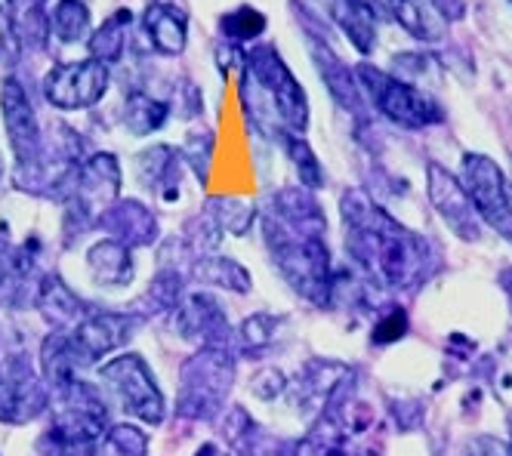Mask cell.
I'll use <instances>...</instances> for the list:
<instances>
[{
	"label": "cell",
	"instance_id": "obj_30",
	"mask_svg": "<svg viewBox=\"0 0 512 456\" xmlns=\"http://www.w3.org/2000/svg\"><path fill=\"white\" fill-rule=\"evenodd\" d=\"M281 148L287 151V158H290V164H294L303 188H309V192H318V188L324 185V170H321V161L312 151V145L303 136L290 133V136L281 139Z\"/></svg>",
	"mask_w": 512,
	"mask_h": 456
},
{
	"label": "cell",
	"instance_id": "obj_2",
	"mask_svg": "<svg viewBox=\"0 0 512 456\" xmlns=\"http://www.w3.org/2000/svg\"><path fill=\"white\" fill-rule=\"evenodd\" d=\"M346 253L374 284L386 290H414L432 272V247L386 213L358 188H349L340 201Z\"/></svg>",
	"mask_w": 512,
	"mask_h": 456
},
{
	"label": "cell",
	"instance_id": "obj_9",
	"mask_svg": "<svg viewBox=\"0 0 512 456\" xmlns=\"http://www.w3.org/2000/svg\"><path fill=\"white\" fill-rule=\"evenodd\" d=\"M460 185L466 198L472 201L475 213H479V219L512 241V192L506 185L503 170L488 155L469 151V155H463Z\"/></svg>",
	"mask_w": 512,
	"mask_h": 456
},
{
	"label": "cell",
	"instance_id": "obj_33",
	"mask_svg": "<svg viewBox=\"0 0 512 456\" xmlns=\"http://www.w3.org/2000/svg\"><path fill=\"white\" fill-rule=\"evenodd\" d=\"M466 456H512V444L497 441L491 435H479V438L469 444Z\"/></svg>",
	"mask_w": 512,
	"mask_h": 456
},
{
	"label": "cell",
	"instance_id": "obj_5",
	"mask_svg": "<svg viewBox=\"0 0 512 456\" xmlns=\"http://www.w3.org/2000/svg\"><path fill=\"white\" fill-rule=\"evenodd\" d=\"M355 78L361 84V93H368L374 108L386 121L405 130H426L445 121V111L429 93L414 87L411 81H401L395 74L374 68V65H358Z\"/></svg>",
	"mask_w": 512,
	"mask_h": 456
},
{
	"label": "cell",
	"instance_id": "obj_31",
	"mask_svg": "<svg viewBox=\"0 0 512 456\" xmlns=\"http://www.w3.org/2000/svg\"><path fill=\"white\" fill-rule=\"evenodd\" d=\"M219 31H223L226 44L238 47V44H253L256 37L266 31V16L253 7H238L235 13H226L219 19Z\"/></svg>",
	"mask_w": 512,
	"mask_h": 456
},
{
	"label": "cell",
	"instance_id": "obj_1",
	"mask_svg": "<svg viewBox=\"0 0 512 456\" xmlns=\"http://www.w3.org/2000/svg\"><path fill=\"white\" fill-rule=\"evenodd\" d=\"M263 235L278 275L297 296L331 309L337 278L327 250V222L309 188H284L263 213Z\"/></svg>",
	"mask_w": 512,
	"mask_h": 456
},
{
	"label": "cell",
	"instance_id": "obj_27",
	"mask_svg": "<svg viewBox=\"0 0 512 456\" xmlns=\"http://www.w3.org/2000/svg\"><path fill=\"white\" fill-rule=\"evenodd\" d=\"M149 435L139 423H115L108 426L93 444V456H149Z\"/></svg>",
	"mask_w": 512,
	"mask_h": 456
},
{
	"label": "cell",
	"instance_id": "obj_22",
	"mask_svg": "<svg viewBox=\"0 0 512 456\" xmlns=\"http://www.w3.org/2000/svg\"><path fill=\"white\" fill-rule=\"evenodd\" d=\"M7 28L13 41H19L25 50H44L50 41V19L41 0H7L4 7Z\"/></svg>",
	"mask_w": 512,
	"mask_h": 456
},
{
	"label": "cell",
	"instance_id": "obj_11",
	"mask_svg": "<svg viewBox=\"0 0 512 456\" xmlns=\"http://www.w3.org/2000/svg\"><path fill=\"white\" fill-rule=\"evenodd\" d=\"M0 121H4L7 142L19 173H28L41 161L44 136H41L38 114H34V105L28 99V90L22 87L19 78H4V84H0Z\"/></svg>",
	"mask_w": 512,
	"mask_h": 456
},
{
	"label": "cell",
	"instance_id": "obj_7",
	"mask_svg": "<svg viewBox=\"0 0 512 456\" xmlns=\"http://www.w3.org/2000/svg\"><path fill=\"white\" fill-rule=\"evenodd\" d=\"M50 410V389L25 355H0V423L28 426Z\"/></svg>",
	"mask_w": 512,
	"mask_h": 456
},
{
	"label": "cell",
	"instance_id": "obj_14",
	"mask_svg": "<svg viewBox=\"0 0 512 456\" xmlns=\"http://www.w3.org/2000/svg\"><path fill=\"white\" fill-rule=\"evenodd\" d=\"M300 7L306 16L315 19H331L349 41L352 47L368 56L377 47V16L368 0H300Z\"/></svg>",
	"mask_w": 512,
	"mask_h": 456
},
{
	"label": "cell",
	"instance_id": "obj_6",
	"mask_svg": "<svg viewBox=\"0 0 512 456\" xmlns=\"http://www.w3.org/2000/svg\"><path fill=\"white\" fill-rule=\"evenodd\" d=\"M244 62L247 71L253 74V81L263 87L266 99L272 102L281 127L294 136H303L309 127V96L297 81V74L281 59V53L272 44H256L250 47Z\"/></svg>",
	"mask_w": 512,
	"mask_h": 456
},
{
	"label": "cell",
	"instance_id": "obj_28",
	"mask_svg": "<svg viewBox=\"0 0 512 456\" xmlns=\"http://www.w3.org/2000/svg\"><path fill=\"white\" fill-rule=\"evenodd\" d=\"M198 281L207 287H219V290H232V293H247L253 287V278L244 265L232 256H210L201 259V265L195 269Z\"/></svg>",
	"mask_w": 512,
	"mask_h": 456
},
{
	"label": "cell",
	"instance_id": "obj_29",
	"mask_svg": "<svg viewBox=\"0 0 512 456\" xmlns=\"http://www.w3.org/2000/svg\"><path fill=\"white\" fill-rule=\"evenodd\" d=\"M297 456H355L352 453V438L349 429L331 420H321L300 444Z\"/></svg>",
	"mask_w": 512,
	"mask_h": 456
},
{
	"label": "cell",
	"instance_id": "obj_10",
	"mask_svg": "<svg viewBox=\"0 0 512 456\" xmlns=\"http://www.w3.org/2000/svg\"><path fill=\"white\" fill-rule=\"evenodd\" d=\"M136 324L139 321L124 312H90L75 327L65 330V342L78 367L84 370L105 361L108 355H118L130 342Z\"/></svg>",
	"mask_w": 512,
	"mask_h": 456
},
{
	"label": "cell",
	"instance_id": "obj_24",
	"mask_svg": "<svg viewBox=\"0 0 512 456\" xmlns=\"http://www.w3.org/2000/svg\"><path fill=\"white\" fill-rule=\"evenodd\" d=\"M130 22H133V13L130 10H118L112 13L102 28H96L90 34V59L102 62V65H118L124 59V50H127V31H130Z\"/></svg>",
	"mask_w": 512,
	"mask_h": 456
},
{
	"label": "cell",
	"instance_id": "obj_20",
	"mask_svg": "<svg viewBox=\"0 0 512 456\" xmlns=\"http://www.w3.org/2000/svg\"><path fill=\"white\" fill-rule=\"evenodd\" d=\"M145 31H149V41L161 56H179L189 41V19L179 7L155 0L145 10Z\"/></svg>",
	"mask_w": 512,
	"mask_h": 456
},
{
	"label": "cell",
	"instance_id": "obj_32",
	"mask_svg": "<svg viewBox=\"0 0 512 456\" xmlns=\"http://www.w3.org/2000/svg\"><path fill=\"white\" fill-rule=\"evenodd\" d=\"M238 336L244 342V349L260 352V349L272 346V339H275V318L272 315H253V318H247L241 324Z\"/></svg>",
	"mask_w": 512,
	"mask_h": 456
},
{
	"label": "cell",
	"instance_id": "obj_35",
	"mask_svg": "<svg viewBox=\"0 0 512 456\" xmlns=\"http://www.w3.org/2000/svg\"><path fill=\"white\" fill-rule=\"evenodd\" d=\"M423 4L432 10V13H438L442 19H463L466 16V0H423Z\"/></svg>",
	"mask_w": 512,
	"mask_h": 456
},
{
	"label": "cell",
	"instance_id": "obj_15",
	"mask_svg": "<svg viewBox=\"0 0 512 456\" xmlns=\"http://www.w3.org/2000/svg\"><path fill=\"white\" fill-rule=\"evenodd\" d=\"M176 327L186 339H207V346H223L229 324L223 306L207 293H189L176 302Z\"/></svg>",
	"mask_w": 512,
	"mask_h": 456
},
{
	"label": "cell",
	"instance_id": "obj_16",
	"mask_svg": "<svg viewBox=\"0 0 512 456\" xmlns=\"http://www.w3.org/2000/svg\"><path fill=\"white\" fill-rule=\"evenodd\" d=\"M99 225L108 232V238H115L127 244L130 250L149 247L158 238V219L155 213L139 204V201H118L99 216Z\"/></svg>",
	"mask_w": 512,
	"mask_h": 456
},
{
	"label": "cell",
	"instance_id": "obj_23",
	"mask_svg": "<svg viewBox=\"0 0 512 456\" xmlns=\"http://www.w3.org/2000/svg\"><path fill=\"white\" fill-rule=\"evenodd\" d=\"M389 13L395 16V22L405 28L411 37H417V41L423 44H442L445 41V19L432 13L423 0H386Z\"/></svg>",
	"mask_w": 512,
	"mask_h": 456
},
{
	"label": "cell",
	"instance_id": "obj_13",
	"mask_svg": "<svg viewBox=\"0 0 512 456\" xmlns=\"http://www.w3.org/2000/svg\"><path fill=\"white\" fill-rule=\"evenodd\" d=\"M426 192H429V201L432 207L442 213V219L448 222V228L463 238V241H479L482 238V219L475 213L472 201L466 198L463 185L454 173H448L442 164H429L426 167Z\"/></svg>",
	"mask_w": 512,
	"mask_h": 456
},
{
	"label": "cell",
	"instance_id": "obj_19",
	"mask_svg": "<svg viewBox=\"0 0 512 456\" xmlns=\"http://www.w3.org/2000/svg\"><path fill=\"white\" fill-rule=\"evenodd\" d=\"M136 179L142 188L173 201L179 195V155L170 145H152L136 155Z\"/></svg>",
	"mask_w": 512,
	"mask_h": 456
},
{
	"label": "cell",
	"instance_id": "obj_3",
	"mask_svg": "<svg viewBox=\"0 0 512 456\" xmlns=\"http://www.w3.org/2000/svg\"><path fill=\"white\" fill-rule=\"evenodd\" d=\"M99 386L118 404L130 423L161 426L167 420V395L158 386L149 361L136 352H118L99 367Z\"/></svg>",
	"mask_w": 512,
	"mask_h": 456
},
{
	"label": "cell",
	"instance_id": "obj_18",
	"mask_svg": "<svg viewBox=\"0 0 512 456\" xmlns=\"http://www.w3.org/2000/svg\"><path fill=\"white\" fill-rule=\"evenodd\" d=\"M34 306H38V312L56 327V330H68L75 327L87 312V306L78 299V293L71 290L59 275H44L38 281V287H34Z\"/></svg>",
	"mask_w": 512,
	"mask_h": 456
},
{
	"label": "cell",
	"instance_id": "obj_12",
	"mask_svg": "<svg viewBox=\"0 0 512 456\" xmlns=\"http://www.w3.org/2000/svg\"><path fill=\"white\" fill-rule=\"evenodd\" d=\"M108 93V65L96 59L53 65L44 78V99L59 111H81Z\"/></svg>",
	"mask_w": 512,
	"mask_h": 456
},
{
	"label": "cell",
	"instance_id": "obj_25",
	"mask_svg": "<svg viewBox=\"0 0 512 456\" xmlns=\"http://www.w3.org/2000/svg\"><path fill=\"white\" fill-rule=\"evenodd\" d=\"M50 19V37H56L59 44H87L93 19L90 7L84 0H59V4L47 13Z\"/></svg>",
	"mask_w": 512,
	"mask_h": 456
},
{
	"label": "cell",
	"instance_id": "obj_8",
	"mask_svg": "<svg viewBox=\"0 0 512 456\" xmlns=\"http://www.w3.org/2000/svg\"><path fill=\"white\" fill-rule=\"evenodd\" d=\"M121 195V164L115 155L99 151L71 170L65 182L68 216H81L87 222H99V216L112 207Z\"/></svg>",
	"mask_w": 512,
	"mask_h": 456
},
{
	"label": "cell",
	"instance_id": "obj_4",
	"mask_svg": "<svg viewBox=\"0 0 512 456\" xmlns=\"http://www.w3.org/2000/svg\"><path fill=\"white\" fill-rule=\"evenodd\" d=\"M235 361L223 346H204L179 370L176 410L186 420H213L232 389Z\"/></svg>",
	"mask_w": 512,
	"mask_h": 456
},
{
	"label": "cell",
	"instance_id": "obj_17",
	"mask_svg": "<svg viewBox=\"0 0 512 456\" xmlns=\"http://www.w3.org/2000/svg\"><path fill=\"white\" fill-rule=\"evenodd\" d=\"M87 272L96 287L124 290L133 284V275H136L133 250L115 238H102L87 250Z\"/></svg>",
	"mask_w": 512,
	"mask_h": 456
},
{
	"label": "cell",
	"instance_id": "obj_39",
	"mask_svg": "<svg viewBox=\"0 0 512 456\" xmlns=\"http://www.w3.org/2000/svg\"><path fill=\"white\" fill-rule=\"evenodd\" d=\"M509 7H512V0H509Z\"/></svg>",
	"mask_w": 512,
	"mask_h": 456
},
{
	"label": "cell",
	"instance_id": "obj_34",
	"mask_svg": "<svg viewBox=\"0 0 512 456\" xmlns=\"http://www.w3.org/2000/svg\"><path fill=\"white\" fill-rule=\"evenodd\" d=\"M408 330V321H405V312L395 309L377 330H374V339L377 342H392V339H401V333Z\"/></svg>",
	"mask_w": 512,
	"mask_h": 456
},
{
	"label": "cell",
	"instance_id": "obj_21",
	"mask_svg": "<svg viewBox=\"0 0 512 456\" xmlns=\"http://www.w3.org/2000/svg\"><path fill=\"white\" fill-rule=\"evenodd\" d=\"M312 56L318 62V71L324 84L331 87V96L346 108V111H361V84L355 78V71H349V65L327 47V41H321V37L312 34Z\"/></svg>",
	"mask_w": 512,
	"mask_h": 456
},
{
	"label": "cell",
	"instance_id": "obj_36",
	"mask_svg": "<svg viewBox=\"0 0 512 456\" xmlns=\"http://www.w3.org/2000/svg\"><path fill=\"white\" fill-rule=\"evenodd\" d=\"M497 392H500V398L512 407V364L503 367V373L497 376Z\"/></svg>",
	"mask_w": 512,
	"mask_h": 456
},
{
	"label": "cell",
	"instance_id": "obj_37",
	"mask_svg": "<svg viewBox=\"0 0 512 456\" xmlns=\"http://www.w3.org/2000/svg\"><path fill=\"white\" fill-rule=\"evenodd\" d=\"M500 287L506 290V296L512 299V269H506L503 275H500Z\"/></svg>",
	"mask_w": 512,
	"mask_h": 456
},
{
	"label": "cell",
	"instance_id": "obj_38",
	"mask_svg": "<svg viewBox=\"0 0 512 456\" xmlns=\"http://www.w3.org/2000/svg\"><path fill=\"white\" fill-rule=\"evenodd\" d=\"M41 4H47V0H41Z\"/></svg>",
	"mask_w": 512,
	"mask_h": 456
},
{
	"label": "cell",
	"instance_id": "obj_26",
	"mask_svg": "<svg viewBox=\"0 0 512 456\" xmlns=\"http://www.w3.org/2000/svg\"><path fill=\"white\" fill-rule=\"evenodd\" d=\"M167 114H170V105L155 99L152 93H130L124 99V127L133 133V136H152L158 133L164 124H167Z\"/></svg>",
	"mask_w": 512,
	"mask_h": 456
}]
</instances>
